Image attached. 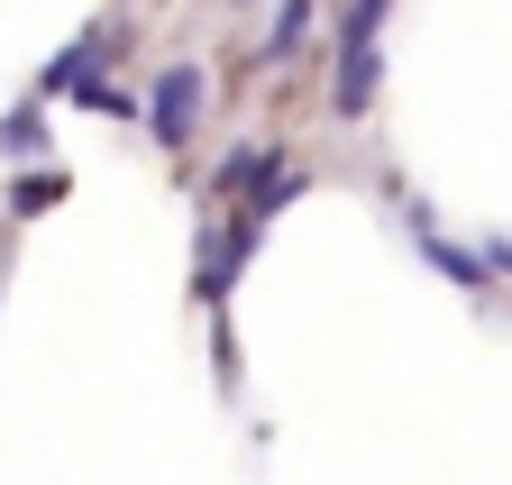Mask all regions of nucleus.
<instances>
[{"mask_svg":"<svg viewBox=\"0 0 512 485\" xmlns=\"http://www.w3.org/2000/svg\"><path fill=\"white\" fill-rule=\"evenodd\" d=\"M192 119H202V74H192V65L156 74V92H147V129H156V147H183Z\"/></svg>","mask_w":512,"mask_h":485,"instance_id":"obj_2","label":"nucleus"},{"mask_svg":"<svg viewBox=\"0 0 512 485\" xmlns=\"http://www.w3.org/2000/svg\"><path fill=\"white\" fill-rule=\"evenodd\" d=\"M101 55H110V37L92 28L83 46H64V55H55V65L37 74V92H46V101H74V92H92V83H101Z\"/></svg>","mask_w":512,"mask_h":485,"instance_id":"obj_3","label":"nucleus"},{"mask_svg":"<svg viewBox=\"0 0 512 485\" xmlns=\"http://www.w3.org/2000/svg\"><path fill=\"white\" fill-rule=\"evenodd\" d=\"M0 147L37 156V147H46V119H37V110H10V119H0Z\"/></svg>","mask_w":512,"mask_h":485,"instance_id":"obj_6","label":"nucleus"},{"mask_svg":"<svg viewBox=\"0 0 512 485\" xmlns=\"http://www.w3.org/2000/svg\"><path fill=\"white\" fill-rule=\"evenodd\" d=\"M275 174H284L275 147H238V156L220 165V193H256V184H275Z\"/></svg>","mask_w":512,"mask_h":485,"instance_id":"obj_4","label":"nucleus"},{"mask_svg":"<svg viewBox=\"0 0 512 485\" xmlns=\"http://www.w3.org/2000/svg\"><path fill=\"white\" fill-rule=\"evenodd\" d=\"M83 110H110V119H128V110H138V101H128V92H110V83H92V92H74Z\"/></svg>","mask_w":512,"mask_h":485,"instance_id":"obj_8","label":"nucleus"},{"mask_svg":"<svg viewBox=\"0 0 512 485\" xmlns=\"http://www.w3.org/2000/svg\"><path fill=\"white\" fill-rule=\"evenodd\" d=\"M311 19H320V0H284V10H275V28H266V55H293V46L311 37Z\"/></svg>","mask_w":512,"mask_h":485,"instance_id":"obj_5","label":"nucleus"},{"mask_svg":"<svg viewBox=\"0 0 512 485\" xmlns=\"http://www.w3.org/2000/svg\"><path fill=\"white\" fill-rule=\"evenodd\" d=\"M394 0H348V28H339V83H330V110L339 119H366L375 101V74H384V55H375V28Z\"/></svg>","mask_w":512,"mask_h":485,"instance_id":"obj_1","label":"nucleus"},{"mask_svg":"<svg viewBox=\"0 0 512 485\" xmlns=\"http://www.w3.org/2000/svg\"><path fill=\"white\" fill-rule=\"evenodd\" d=\"M55 193H64V174H28V184H19V211H46Z\"/></svg>","mask_w":512,"mask_h":485,"instance_id":"obj_7","label":"nucleus"}]
</instances>
